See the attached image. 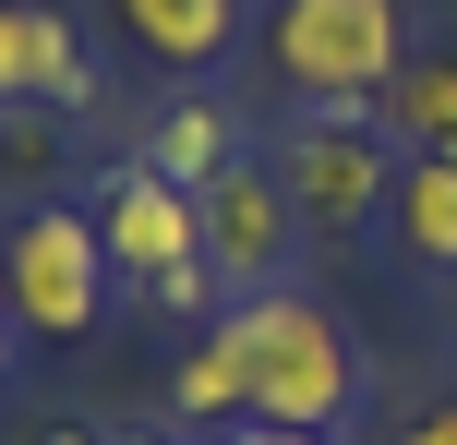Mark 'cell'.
<instances>
[{
  "label": "cell",
  "mask_w": 457,
  "mask_h": 445,
  "mask_svg": "<svg viewBox=\"0 0 457 445\" xmlns=\"http://www.w3.org/2000/svg\"><path fill=\"white\" fill-rule=\"evenodd\" d=\"M241 337V385H253V422H301V433H337L361 409V337L325 289H253V301L217 313Z\"/></svg>",
  "instance_id": "obj_1"
},
{
  "label": "cell",
  "mask_w": 457,
  "mask_h": 445,
  "mask_svg": "<svg viewBox=\"0 0 457 445\" xmlns=\"http://www.w3.org/2000/svg\"><path fill=\"white\" fill-rule=\"evenodd\" d=\"M410 61V0H277L265 12V72L301 85V109H373Z\"/></svg>",
  "instance_id": "obj_2"
},
{
  "label": "cell",
  "mask_w": 457,
  "mask_h": 445,
  "mask_svg": "<svg viewBox=\"0 0 457 445\" xmlns=\"http://www.w3.org/2000/svg\"><path fill=\"white\" fill-rule=\"evenodd\" d=\"M109 241H96V205H24L0 217V301H12L24 337L72 350V337L109 326Z\"/></svg>",
  "instance_id": "obj_3"
},
{
  "label": "cell",
  "mask_w": 457,
  "mask_h": 445,
  "mask_svg": "<svg viewBox=\"0 0 457 445\" xmlns=\"http://www.w3.org/2000/svg\"><path fill=\"white\" fill-rule=\"evenodd\" d=\"M96 241H109V277H133V301L157 313H228L217 265H205V217H193L181 181H157L145 157L109 169V193H96Z\"/></svg>",
  "instance_id": "obj_4"
},
{
  "label": "cell",
  "mask_w": 457,
  "mask_h": 445,
  "mask_svg": "<svg viewBox=\"0 0 457 445\" xmlns=\"http://www.w3.org/2000/svg\"><path fill=\"white\" fill-rule=\"evenodd\" d=\"M397 133L373 109H301L289 133H277V181H289V205H301V229L313 241H349V229H373V217L397 205Z\"/></svg>",
  "instance_id": "obj_5"
},
{
  "label": "cell",
  "mask_w": 457,
  "mask_h": 445,
  "mask_svg": "<svg viewBox=\"0 0 457 445\" xmlns=\"http://www.w3.org/2000/svg\"><path fill=\"white\" fill-rule=\"evenodd\" d=\"M193 217H205V265H217V289L228 301H253V289H289V265H301V205H289V181H277V157H228L205 193H193Z\"/></svg>",
  "instance_id": "obj_6"
},
{
  "label": "cell",
  "mask_w": 457,
  "mask_h": 445,
  "mask_svg": "<svg viewBox=\"0 0 457 445\" xmlns=\"http://www.w3.org/2000/svg\"><path fill=\"white\" fill-rule=\"evenodd\" d=\"M0 109H96V48L61 0H0Z\"/></svg>",
  "instance_id": "obj_7"
},
{
  "label": "cell",
  "mask_w": 457,
  "mask_h": 445,
  "mask_svg": "<svg viewBox=\"0 0 457 445\" xmlns=\"http://www.w3.org/2000/svg\"><path fill=\"white\" fill-rule=\"evenodd\" d=\"M120 37L157 72H217L241 48V0H120Z\"/></svg>",
  "instance_id": "obj_8"
},
{
  "label": "cell",
  "mask_w": 457,
  "mask_h": 445,
  "mask_svg": "<svg viewBox=\"0 0 457 445\" xmlns=\"http://www.w3.org/2000/svg\"><path fill=\"white\" fill-rule=\"evenodd\" d=\"M373 120L397 133V157H457V48H410Z\"/></svg>",
  "instance_id": "obj_9"
},
{
  "label": "cell",
  "mask_w": 457,
  "mask_h": 445,
  "mask_svg": "<svg viewBox=\"0 0 457 445\" xmlns=\"http://www.w3.org/2000/svg\"><path fill=\"white\" fill-rule=\"evenodd\" d=\"M228 157H241V120H228L217 96H169V109L145 120V169H157V181H181V193H205Z\"/></svg>",
  "instance_id": "obj_10"
},
{
  "label": "cell",
  "mask_w": 457,
  "mask_h": 445,
  "mask_svg": "<svg viewBox=\"0 0 457 445\" xmlns=\"http://www.w3.org/2000/svg\"><path fill=\"white\" fill-rule=\"evenodd\" d=\"M386 229H397V253H421L434 277H457V157H410L397 169Z\"/></svg>",
  "instance_id": "obj_11"
},
{
  "label": "cell",
  "mask_w": 457,
  "mask_h": 445,
  "mask_svg": "<svg viewBox=\"0 0 457 445\" xmlns=\"http://www.w3.org/2000/svg\"><path fill=\"white\" fill-rule=\"evenodd\" d=\"M169 409H181V422H205V433L253 422V385H241V337H228V326H205V337L181 350V374H169Z\"/></svg>",
  "instance_id": "obj_12"
},
{
  "label": "cell",
  "mask_w": 457,
  "mask_h": 445,
  "mask_svg": "<svg viewBox=\"0 0 457 445\" xmlns=\"http://www.w3.org/2000/svg\"><path fill=\"white\" fill-rule=\"evenodd\" d=\"M48 169H61V120L48 109H0V193L12 181H48ZM37 205V193H12V217Z\"/></svg>",
  "instance_id": "obj_13"
},
{
  "label": "cell",
  "mask_w": 457,
  "mask_h": 445,
  "mask_svg": "<svg viewBox=\"0 0 457 445\" xmlns=\"http://www.w3.org/2000/svg\"><path fill=\"white\" fill-rule=\"evenodd\" d=\"M397 445H457V385H445V398H421L410 422H397Z\"/></svg>",
  "instance_id": "obj_14"
},
{
  "label": "cell",
  "mask_w": 457,
  "mask_h": 445,
  "mask_svg": "<svg viewBox=\"0 0 457 445\" xmlns=\"http://www.w3.org/2000/svg\"><path fill=\"white\" fill-rule=\"evenodd\" d=\"M217 445H337V433H301V422H228Z\"/></svg>",
  "instance_id": "obj_15"
},
{
  "label": "cell",
  "mask_w": 457,
  "mask_h": 445,
  "mask_svg": "<svg viewBox=\"0 0 457 445\" xmlns=\"http://www.w3.org/2000/svg\"><path fill=\"white\" fill-rule=\"evenodd\" d=\"M24 445H109V433H85V422H37Z\"/></svg>",
  "instance_id": "obj_16"
},
{
  "label": "cell",
  "mask_w": 457,
  "mask_h": 445,
  "mask_svg": "<svg viewBox=\"0 0 457 445\" xmlns=\"http://www.w3.org/2000/svg\"><path fill=\"white\" fill-rule=\"evenodd\" d=\"M12 350H24V326H12V301H0V385H12Z\"/></svg>",
  "instance_id": "obj_17"
},
{
  "label": "cell",
  "mask_w": 457,
  "mask_h": 445,
  "mask_svg": "<svg viewBox=\"0 0 457 445\" xmlns=\"http://www.w3.org/2000/svg\"><path fill=\"white\" fill-rule=\"evenodd\" d=\"M109 445H169V433H109Z\"/></svg>",
  "instance_id": "obj_18"
}]
</instances>
